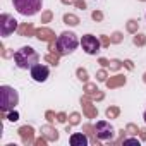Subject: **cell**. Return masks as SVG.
Wrapping results in <instances>:
<instances>
[{
  "label": "cell",
  "mask_w": 146,
  "mask_h": 146,
  "mask_svg": "<svg viewBox=\"0 0 146 146\" xmlns=\"http://www.w3.org/2000/svg\"><path fill=\"white\" fill-rule=\"evenodd\" d=\"M38 62H40V55L31 46H23V48H19V50L14 52V64L19 69L28 70V69L35 67Z\"/></svg>",
  "instance_id": "1"
},
{
  "label": "cell",
  "mask_w": 146,
  "mask_h": 146,
  "mask_svg": "<svg viewBox=\"0 0 146 146\" xmlns=\"http://www.w3.org/2000/svg\"><path fill=\"white\" fill-rule=\"evenodd\" d=\"M19 103V93L12 86H0V108L2 112L9 113Z\"/></svg>",
  "instance_id": "2"
},
{
  "label": "cell",
  "mask_w": 146,
  "mask_h": 146,
  "mask_svg": "<svg viewBox=\"0 0 146 146\" xmlns=\"http://www.w3.org/2000/svg\"><path fill=\"white\" fill-rule=\"evenodd\" d=\"M79 45L78 36L72 33V31H64L58 38H57V50L60 55H69L72 53Z\"/></svg>",
  "instance_id": "3"
},
{
  "label": "cell",
  "mask_w": 146,
  "mask_h": 146,
  "mask_svg": "<svg viewBox=\"0 0 146 146\" xmlns=\"http://www.w3.org/2000/svg\"><path fill=\"white\" fill-rule=\"evenodd\" d=\"M14 9L26 17H31L35 14H38L43 7V0H12Z\"/></svg>",
  "instance_id": "4"
},
{
  "label": "cell",
  "mask_w": 146,
  "mask_h": 146,
  "mask_svg": "<svg viewBox=\"0 0 146 146\" xmlns=\"http://www.w3.org/2000/svg\"><path fill=\"white\" fill-rule=\"evenodd\" d=\"M17 29V21L11 14H2L0 16V36L7 38Z\"/></svg>",
  "instance_id": "5"
},
{
  "label": "cell",
  "mask_w": 146,
  "mask_h": 146,
  "mask_svg": "<svg viewBox=\"0 0 146 146\" xmlns=\"http://www.w3.org/2000/svg\"><path fill=\"white\" fill-rule=\"evenodd\" d=\"M81 46H83V50L88 53V55H96L98 52H100V40L96 38V36H93V35H84L83 36V40H81Z\"/></svg>",
  "instance_id": "6"
},
{
  "label": "cell",
  "mask_w": 146,
  "mask_h": 146,
  "mask_svg": "<svg viewBox=\"0 0 146 146\" xmlns=\"http://www.w3.org/2000/svg\"><path fill=\"white\" fill-rule=\"evenodd\" d=\"M95 131H96L98 139H102V141L113 139V136H115V131H113L112 124H110V122H107V120H100V122H96Z\"/></svg>",
  "instance_id": "7"
},
{
  "label": "cell",
  "mask_w": 146,
  "mask_h": 146,
  "mask_svg": "<svg viewBox=\"0 0 146 146\" xmlns=\"http://www.w3.org/2000/svg\"><path fill=\"white\" fill-rule=\"evenodd\" d=\"M29 74H31V79L36 81V83H45L48 78H50V69L45 65V64H36L35 67L29 69Z\"/></svg>",
  "instance_id": "8"
},
{
  "label": "cell",
  "mask_w": 146,
  "mask_h": 146,
  "mask_svg": "<svg viewBox=\"0 0 146 146\" xmlns=\"http://www.w3.org/2000/svg\"><path fill=\"white\" fill-rule=\"evenodd\" d=\"M69 143L70 146H88V136H84L83 132H76V134H72L69 137Z\"/></svg>",
  "instance_id": "9"
},
{
  "label": "cell",
  "mask_w": 146,
  "mask_h": 146,
  "mask_svg": "<svg viewBox=\"0 0 146 146\" xmlns=\"http://www.w3.org/2000/svg\"><path fill=\"white\" fill-rule=\"evenodd\" d=\"M7 119H9L11 122H17V120H19V113H17V112H14V110H11V112H9V115H7Z\"/></svg>",
  "instance_id": "10"
},
{
  "label": "cell",
  "mask_w": 146,
  "mask_h": 146,
  "mask_svg": "<svg viewBox=\"0 0 146 146\" xmlns=\"http://www.w3.org/2000/svg\"><path fill=\"white\" fill-rule=\"evenodd\" d=\"M127 144H136V146H139L141 143H139V139H125V141H124V146H127Z\"/></svg>",
  "instance_id": "11"
},
{
  "label": "cell",
  "mask_w": 146,
  "mask_h": 146,
  "mask_svg": "<svg viewBox=\"0 0 146 146\" xmlns=\"http://www.w3.org/2000/svg\"><path fill=\"white\" fill-rule=\"evenodd\" d=\"M143 119H144V122H146V110H144V115H143Z\"/></svg>",
  "instance_id": "12"
}]
</instances>
